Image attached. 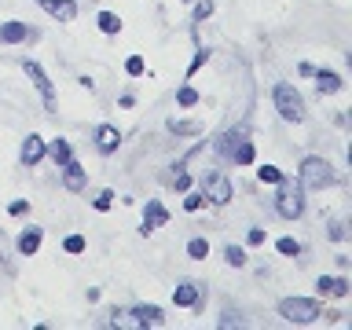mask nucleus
Here are the masks:
<instances>
[{"label":"nucleus","instance_id":"nucleus-17","mask_svg":"<svg viewBox=\"0 0 352 330\" xmlns=\"http://www.w3.org/2000/svg\"><path fill=\"white\" fill-rule=\"evenodd\" d=\"M316 88H319V96H338V92H345V77H341L338 70H330V66H316Z\"/></svg>","mask_w":352,"mask_h":330},{"label":"nucleus","instance_id":"nucleus-2","mask_svg":"<svg viewBox=\"0 0 352 330\" xmlns=\"http://www.w3.org/2000/svg\"><path fill=\"white\" fill-rule=\"evenodd\" d=\"M275 312H279L283 323L312 327L323 319V301H319V297H283V301L275 305Z\"/></svg>","mask_w":352,"mask_h":330},{"label":"nucleus","instance_id":"nucleus-23","mask_svg":"<svg viewBox=\"0 0 352 330\" xmlns=\"http://www.w3.org/2000/svg\"><path fill=\"white\" fill-rule=\"evenodd\" d=\"M184 250H187V257H191V261H206L209 257V239L206 235H191Z\"/></svg>","mask_w":352,"mask_h":330},{"label":"nucleus","instance_id":"nucleus-19","mask_svg":"<svg viewBox=\"0 0 352 330\" xmlns=\"http://www.w3.org/2000/svg\"><path fill=\"white\" fill-rule=\"evenodd\" d=\"M44 158H52L55 165H59V169H63L66 162H74V147H70V140H63V136L48 140V143H44Z\"/></svg>","mask_w":352,"mask_h":330},{"label":"nucleus","instance_id":"nucleus-32","mask_svg":"<svg viewBox=\"0 0 352 330\" xmlns=\"http://www.w3.org/2000/svg\"><path fill=\"white\" fill-rule=\"evenodd\" d=\"M202 206H206V195H202V191H191V187H187V191H184V209H187V213H198Z\"/></svg>","mask_w":352,"mask_h":330},{"label":"nucleus","instance_id":"nucleus-20","mask_svg":"<svg viewBox=\"0 0 352 330\" xmlns=\"http://www.w3.org/2000/svg\"><path fill=\"white\" fill-rule=\"evenodd\" d=\"M228 162L235 165V169H246V165H253V162H257V147H253V140H250V136H246V140H239L235 147H231Z\"/></svg>","mask_w":352,"mask_h":330},{"label":"nucleus","instance_id":"nucleus-1","mask_svg":"<svg viewBox=\"0 0 352 330\" xmlns=\"http://www.w3.org/2000/svg\"><path fill=\"white\" fill-rule=\"evenodd\" d=\"M272 107H275V114H279L286 125H301V121L308 118L305 96L297 92L294 81H275L272 85Z\"/></svg>","mask_w":352,"mask_h":330},{"label":"nucleus","instance_id":"nucleus-42","mask_svg":"<svg viewBox=\"0 0 352 330\" xmlns=\"http://www.w3.org/2000/svg\"><path fill=\"white\" fill-rule=\"evenodd\" d=\"M334 264H338V272H349V257H345V253H338Z\"/></svg>","mask_w":352,"mask_h":330},{"label":"nucleus","instance_id":"nucleus-11","mask_svg":"<svg viewBox=\"0 0 352 330\" xmlns=\"http://www.w3.org/2000/svg\"><path fill=\"white\" fill-rule=\"evenodd\" d=\"M316 290H319V297L345 301V297L352 294V283L345 279V272H341V275H319V279H316Z\"/></svg>","mask_w":352,"mask_h":330},{"label":"nucleus","instance_id":"nucleus-31","mask_svg":"<svg viewBox=\"0 0 352 330\" xmlns=\"http://www.w3.org/2000/svg\"><path fill=\"white\" fill-rule=\"evenodd\" d=\"M114 198H118V195L110 191V187H103V191H96V195H92V209H99V213H107V209L114 206Z\"/></svg>","mask_w":352,"mask_h":330},{"label":"nucleus","instance_id":"nucleus-37","mask_svg":"<svg viewBox=\"0 0 352 330\" xmlns=\"http://www.w3.org/2000/svg\"><path fill=\"white\" fill-rule=\"evenodd\" d=\"M209 59V48H202V44H198V52H195V59H191V66H187V77H195V70L198 66H202Z\"/></svg>","mask_w":352,"mask_h":330},{"label":"nucleus","instance_id":"nucleus-41","mask_svg":"<svg viewBox=\"0 0 352 330\" xmlns=\"http://www.w3.org/2000/svg\"><path fill=\"white\" fill-rule=\"evenodd\" d=\"M85 297H88V305H96V301H99V286H88Z\"/></svg>","mask_w":352,"mask_h":330},{"label":"nucleus","instance_id":"nucleus-10","mask_svg":"<svg viewBox=\"0 0 352 330\" xmlns=\"http://www.w3.org/2000/svg\"><path fill=\"white\" fill-rule=\"evenodd\" d=\"M44 136H37V132H30V136H22V147H19V165L22 169H37V165L44 162Z\"/></svg>","mask_w":352,"mask_h":330},{"label":"nucleus","instance_id":"nucleus-29","mask_svg":"<svg viewBox=\"0 0 352 330\" xmlns=\"http://www.w3.org/2000/svg\"><path fill=\"white\" fill-rule=\"evenodd\" d=\"M242 323H246V319H242L239 308H224V312H220V319H217V327H220V330H228V327H242Z\"/></svg>","mask_w":352,"mask_h":330},{"label":"nucleus","instance_id":"nucleus-27","mask_svg":"<svg viewBox=\"0 0 352 330\" xmlns=\"http://www.w3.org/2000/svg\"><path fill=\"white\" fill-rule=\"evenodd\" d=\"M257 180H261V184H272V187H275L279 180H286V173L279 169V165H257Z\"/></svg>","mask_w":352,"mask_h":330},{"label":"nucleus","instance_id":"nucleus-15","mask_svg":"<svg viewBox=\"0 0 352 330\" xmlns=\"http://www.w3.org/2000/svg\"><path fill=\"white\" fill-rule=\"evenodd\" d=\"M33 37H37V30H30V22H19V19L0 22V44H26Z\"/></svg>","mask_w":352,"mask_h":330},{"label":"nucleus","instance_id":"nucleus-6","mask_svg":"<svg viewBox=\"0 0 352 330\" xmlns=\"http://www.w3.org/2000/svg\"><path fill=\"white\" fill-rule=\"evenodd\" d=\"M198 191L206 195V202H213V206H228L231 202V180H228V173L224 169H209L202 173V180H198Z\"/></svg>","mask_w":352,"mask_h":330},{"label":"nucleus","instance_id":"nucleus-14","mask_svg":"<svg viewBox=\"0 0 352 330\" xmlns=\"http://www.w3.org/2000/svg\"><path fill=\"white\" fill-rule=\"evenodd\" d=\"M59 184L66 187V191L81 195L85 187H88V169H85V165L77 162V158H74V162H66L63 169H59Z\"/></svg>","mask_w":352,"mask_h":330},{"label":"nucleus","instance_id":"nucleus-13","mask_svg":"<svg viewBox=\"0 0 352 330\" xmlns=\"http://www.w3.org/2000/svg\"><path fill=\"white\" fill-rule=\"evenodd\" d=\"M169 224V209L162 206V198H147V206H143V228L140 235H151V231H158Z\"/></svg>","mask_w":352,"mask_h":330},{"label":"nucleus","instance_id":"nucleus-24","mask_svg":"<svg viewBox=\"0 0 352 330\" xmlns=\"http://www.w3.org/2000/svg\"><path fill=\"white\" fill-rule=\"evenodd\" d=\"M96 22H99V30H103L107 37H118V33H121V19L114 15V11H99Z\"/></svg>","mask_w":352,"mask_h":330},{"label":"nucleus","instance_id":"nucleus-44","mask_svg":"<svg viewBox=\"0 0 352 330\" xmlns=\"http://www.w3.org/2000/svg\"><path fill=\"white\" fill-rule=\"evenodd\" d=\"M184 4H195V0H184Z\"/></svg>","mask_w":352,"mask_h":330},{"label":"nucleus","instance_id":"nucleus-8","mask_svg":"<svg viewBox=\"0 0 352 330\" xmlns=\"http://www.w3.org/2000/svg\"><path fill=\"white\" fill-rule=\"evenodd\" d=\"M165 323V312L158 305H132L125 316H121V327H140V330H147V327H162Z\"/></svg>","mask_w":352,"mask_h":330},{"label":"nucleus","instance_id":"nucleus-36","mask_svg":"<svg viewBox=\"0 0 352 330\" xmlns=\"http://www.w3.org/2000/svg\"><path fill=\"white\" fill-rule=\"evenodd\" d=\"M169 184L176 187V191H187V187H191V173H184V169H180V173H173V176H169Z\"/></svg>","mask_w":352,"mask_h":330},{"label":"nucleus","instance_id":"nucleus-18","mask_svg":"<svg viewBox=\"0 0 352 330\" xmlns=\"http://www.w3.org/2000/svg\"><path fill=\"white\" fill-rule=\"evenodd\" d=\"M55 22H74L77 19V0H37Z\"/></svg>","mask_w":352,"mask_h":330},{"label":"nucleus","instance_id":"nucleus-4","mask_svg":"<svg viewBox=\"0 0 352 330\" xmlns=\"http://www.w3.org/2000/svg\"><path fill=\"white\" fill-rule=\"evenodd\" d=\"M308 191L297 180H279L275 184V198H272V209H275V217H283V220H297V217H305V206H308Z\"/></svg>","mask_w":352,"mask_h":330},{"label":"nucleus","instance_id":"nucleus-33","mask_svg":"<svg viewBox=\"0 0 352 330\" xmlns=\"http://www.w3.org/2000/svg\"><path fill=\"white\" fill-rule=\"evenodd\" d=\"M327 239L330 242H345L349 239V224H345V220H330V224H327Z\"/></svg>","mask_w":352,"mask_h":330},{"label":"nucleus","instance_id":"nucleus-16","mask_svg":"<svg viewBox=\"0 0 352 330\" xmlns=\"http://www.w3.org/2000/svg\"><path fill=\"white\" fill-rule=\"evenodd\" d=\"M41 242H44V228L41 224H26V228L19 231V239H15L19 257H33V253L41 250Z\"/></svg>","mask_w":352,"mask_h":330},{"label":"nucleus","instance_id":"nucleus-7","mask_svg":"<svg viewBox=\"0 0 352 330\" xmlns=\"http://www.w3.org/2000/svg\"><path fill=\"white\" fill-rule=\"evenodd\" d=\"M22 74L33 81V88L41 92L44 99V114H55V85H52V77L41 70V63L37 59H22Z\"/></svg>","mask_w":352,"mask_h":330},{"label":"nucleus","instance_id":"nucleus-39","mask_svg":"<svg viewBox=\"0 0 352 330\" xmlns=\"http://www.w3.org/2000/svg\"><path fill=\"white\" fill-rule=\"evenodd\" d=\"M118 107H121V110H132V107H136V96H132V92H121V96H118Z\"/></svg>","mask_w":352,"mask_h":330},{"label":"nucleus","instance_id":"nucleus-30","mask_svg":"<svg viewBox=\"0 0 352 330\" xmlns=\"http://www.w3.org/2000/svg\"><path fill=\"white\" fill-rule=\"evenodd\" d=\"M209 15H213V0H195L191 4V22L198 26V22H206Z\"/></svg>","mask_w":352,"mask_h":330},{"label":"nucleus","instance_id":"nucleus-34","mask_svg":"<svg viewBox=\"0 0 352 330\" xmlns=\"http://www.w3.org/2000/svg\"><path fill=\"white\" fill-rule=\"evenodd\" d=\"M125 74H129V77H143V74H147L143 55H129V59H125Z\"/></svg>","mask_w":352,"mask_h":330},{"label":"nucleus","instance_id":"nucleus-21","mask_svg":"<svg viewBox=\"0 0 352 330\" xmlns=\"http://www.w3.org/2000/svg\"><path fill=\"white\" fill-rule=\"evenodd\" d=\"M165 129H169L173 132V136H180V140H187V136H202V132H206V125H202V121H187V118H169V121H165Z\"/></svg>","mask_w":352,"mask_h":330},{"label":"nucleus","instance_id":"nucleus-43","mask_svg":"<svg viewBox=\"0 0 352 330\" xmlns=\"http://www.w3.org/2000/svg\"><path fill=\"white\" fill-rule=\"evenodd\" d=\"M77 81H81V88H88V92H92V88H96V81H92V77H88V74H81V77H77Z\"/></svg>","mask_w":352,"mask_h":330},{"label":"nucleus","instance_id":"nucleus-25","mask_svg":"<svg viewBox=\"0 0 352 330\" xmlns=\"http://www.w3.org/2000/svg\"><path fill=\"white\" fill-rule=\"evenodd\" d=\"M198 99H202V96H198L195 85H180V88H176V107L191 110V107H198Z\"/></svg>","mask_w":352,"mask_h":330},{"label":"nucleus","instance_id":"nucleus-12","mask_svg":"<svg viewBox=\"0 0 352 330\" xmlns=\"http://www.w3.org/2000/svg\"><path fill=\"white\" fill-rule=\"evenodd\" d=\"M250 136V129H246V121H239V125H231V129H224L220 136L213 140V154L220 162H228V154H231V147H235L239 140H246Z\"/></svg>","mask_w":352,"mask_h":330},{"label":"nucleus","instance_id":"nucleus-35","mask_svg":"<svg viewBox=\"0 0 352 330\" xmlns=\"http://www.w3.org/2000/svg\"><path fill=\"white\" fill-rule=\"evenodd\" d=\"M264 239H268V228H250L246 231V246H264Z\"/></svg>","mask_w":352,"mask_h":330},{"label":"nucleus","instance_id":"nucleus-26","mask_svg":"<svg viewBox=\"0 0 352 330\" xmlns=\"http://www.w3.org/2000/svg\"><path fill=\"white\" fill-rule=\"evenodd\" d=\"M275 250H279L283 253V257H297V261H301V253H305V246H301V242H297V239H290V235H283L279 242H275Z\"/></svg>","mask_w":352,"mask_h":330},{"label":"nucleus","instance_id":"nucleus-9","mask_svg":"<svg viewBox=\"0 0 352 330\" xmlns=\"http://www.w3.org/2000/svg\"><path fill=\"white\" fill-rule=\"evenodd\" d=\"M92 147L103 154V158L118 154V151H121V129L110 125V121H99V125L92 129Z\"/></svg>","mask_w":352,"mask_h":330},{"label":"nucleus","instance_id":"nucleus-22","mask_svg":"<svg viewBox=\"0 0 352 330\" xmlns=\"http://www.w3.org/2000/svg\"><path fill=\"white\" fill-rule=\"evenodd\" d=\"M224 264H231V268H246V264H250L246 246H239V242H228V246H224Z\"/></svg>","mask_w":352,"mask_h":330},{"label":"nucleus","instance_id":"nucleus-5","mask_svg":"<svg viewBox=\"0 0 352 330\" xmlns=\"http://www.w3.org/2000/svg\"><path fill=\"white\" fill-rule=\"evenodd\" d=\"M206 301H209L206 283H198V279H180V283L173 286V305H176V308H191V312H206Z\"/></svg>","mask_w":352,"mask_h":330},{"label":"nucleus","instance_id":"nucleus-3","mask_svg":"<svg viewBox=\"0 0 352 330\" xmlns=\"http://www.w3.org/2000/svg\"><path fill=\"white\" fill-rule=\"evenodd\" d=\"M297 184L305 191H327V187L338 184V169L323 154H308V158H301V169H297Z\"/></svg>","mask_w":352,"mask_h":330},{"label":"nucleus","instance_id":"nucleus-38","mask_svg":"<svg viewBox=\"0 0 352 330\" xmlns=\"http://www.w3.org/2000/svg\"><path fill=\"white\" fill-rule=\"evenodd\" d=\"M8 213H11V217H26V213H30V198H15V202L8 206Z\"/></svg>","mask_w":352,"mask_h":330},{"label":"nucleus","instance_id":"nucleus-40","mask_svg":"<svg viewBox=\"0 0 352 330\" xmlns=\"http://www.w3.org/2000/svg\"><path fill=\"white\" fill-rule=\"evenodd\" d=\"M297 74H301V77H312L316 66H312V63H301V66H297Z\"/></svg>","mask_w":352,"mask_h":330},{"label":"nucleus","instance_id":"nucleus-28","mask_svg":"<svg viewBox=\"0 0 352 330\" xmlns=\"http://www.w3.org/2000/svg\"><path fill=\"white\" fill-rule=\"evenodd\" d=\"M85 250H88V239L85 235H66L63 239V253H70V257H81Z\"/></svg>","mask_w":352,"mask_h":330}]
</instances>
